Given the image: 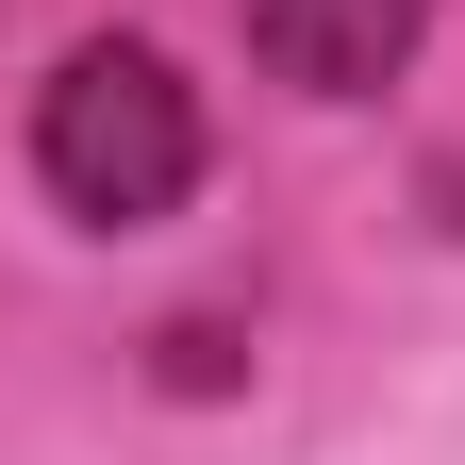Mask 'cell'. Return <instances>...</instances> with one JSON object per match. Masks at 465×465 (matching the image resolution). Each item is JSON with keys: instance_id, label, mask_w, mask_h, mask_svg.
Instances as JSON below:
<instances>
[{"instance_id": "obj_1", "label": "cell", "mask_w": 465, "mask_h": 465, "mask_svg": "<svg viewBox=\"0 0 465 465\" xmlns=\"http://www.w3.org/2000/svg\"><path fill=\"white\" fill-rule=\"evenodd\" d=\"M34 166H50V200L100 216V232L183 216V183H200V84L166 67V50H134V34H84L67 67H50V100H34Z\"/></svg>"}, {"instance_id": "obj_3", "label": "cell", "mask_w": 465, "mask_h": 465, "mask_svg": "<svg viewBox=\"0 0 465 465\" xmlns=\"http://www.w3.org/2000/svg\"><path fill=\"white\" fill-rule=\"evenodd\" d=\"M166 382L216 399V382H232V332H216V316H183V332H166Z\"/></svg>"}, {"instance_id": "obj_2", "label": "cell", "mask_w": 465, "mask_h": 465, "mask_svg": "<svg viewBox=\"0 0 465 465\" xmlns=\"http://www.w3.org/2000/svg\"><path fill=\"white\" fill-rule=\"evenodd\" d=\"M416 34H432V0H250V50L300 100H382L416 67Z\"/></svg>"}]
</instances>
